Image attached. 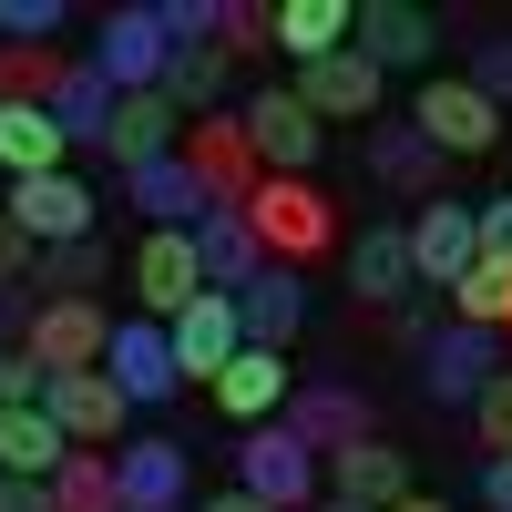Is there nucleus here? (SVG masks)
<instances>
[{"label":"nucleus","mask_w":512,"mask_h":512,"mask_svg":"<svg viewBox=\"0 0 512 512\" xmlns=\"http://www.w3.org/2000/svg\"><path fill=\"white\" fill-rule=\"evenodd\" d=\"M113 277V246L103 236H82V246H41L31 256V297H93Z\"/></svg>","instance_id":"7c9ffc66"},{"label":"nucleus","mask_w":512,"mask_h":512,"mask_svg":"<svg viewBox=\"0 0 512 512\" xmlns=\"http://www.w3.org/2000/svg\"><path fill=\"white\" fill-rule=\"evenodd\" d=\"M82 62H93L113 93H154L164 62H175V41H164V11H154V0H123V11H103V41H93Z\"/></svg>","instance_id":"20e7f679"},{"label":"nucleus","mask_w":512,"mask_h":512,"mask_svg":"<svg viewBox=\"0 0 512 512\" xmlns=\"http://www.w3.org/2000/svg\"><path fill=\"white\" fill-rule=\"evenodd\" d=\"M236 216L256 226V246H267V267H308V256H328L338 246V205L308 185V175H267Z\"/></svg>","instance_id":"f257e3e1"},{"label":"nucleus","mask_w":512,"mask_h":512,"mask_svg":"<svg viewBox=\"0 0 512 512\" xmlns=\"http://www.w3.org/2000/svg\"><path fill=\"white\" fill-rule=\"evenodd\" d=\"M287 400H297L287 349H236V369L216 379V410L236 420V431H267V420H287Z\"/></svg>","instance_id":"6ab92c4d"},{"label":"nucleus","mask_w":512,"mask_h":512,"mask_svg":"<svg viewBox=\"0 0 512 512\" xmlns=\"http://www.w3.org/2000/svg\"><path fill=\"white\" fill-rule=\"evenodd\" d=\"M400 512H451V502H431V492H410V502H400Z\"/></svg>","instance_id":"c03bdc74"},{"label":"nucleus","mask_w":512,"mask_h":512,"mask_svg":"<svg viewBox=\"0 0 512 512\" xmlns=\"http://www.w3.org/2000/svg\"><path fill=\"white\" fill-rule=\"evenodd\" d=\"M472 236H482V256L512 267V195H482V205H472Z\"/></svg>","instance_id":"4c0bfd02"},{"label":"nucleus","mask_w":512,"mask_h":512,"mask_svg":"<svg viewBox=\"0 0 512 512\" xmlns=\"http://www.w3.org/2000/svg\"><path fill=\"white\" fill-rule=\"evenodd\" d=\"M0 175H11V185H31V175H72V144H62L52 103H0Z\"/></svg>","instance_id":"4be33fe9"},{"label":"nucleus","mask_w":512,"mask_h":512,"mask_svg":"<svg viewBox=\"0 0 512 512\" xmlns=\"http://www.w3.org/2000/svg\"><path fill=\"white\" fill-rule=\"evenodd\" d=\"M113 103H123V93H113V82H103L93 62H82V52H72L62 93H52V123H62V144H72V154H103V134H113Z\"/></svg>","instance_id":"a878e982"},{"label":"nucleus","mask_w":512,"mask_h":512,"mask_svg":"<svg viewBox=\"0 0 512 512\" xmlns=\"http://www.w3.org/2000/svg\"><path fill=\"white\" fill-rule=\"evenodd\" d=\"M369 164H379V185H400V195L431 205L451 154H431V134H420V123H379V134H369Z\"/></svg>","instance_id":"cd10ccee"},{"label":"nucleus","mask_w":512,"mask_h":512,"mask_svg":"<svg viewBox=\"0 0 512 512\" xmlns=\"http://www.w3.org/2000/svg\"><path fill=\"white\" fill-rule=\"evenodd\" d=\"M134 297H144V318H164V328H175L195 297H205V256H195L185 226H164V236L134 246Z\"/></svg>","instance_id":"4468645a"},{"label":"nucleus","mask_w":512,"mask_h":512,"mask_svg":"<svg viewBox=\"0 0 512 512\" xmlns=\"http://www.w3.org/2000/svg\"><path fill=\"white\" fill-rule=\"evenodd\" d=\"M472 82L492 93V113L512 123V41H482V52H472Z\"/></svg>","instance_id":"e433bc0d"},{"label":"nucleus","mask_w":512,"mask_h":512,"mask_svg":"<svg viewBox=\"0 0 512 512\" xmlns=\"http://www.w3.org/2000/svg\"><path fill=\"white\" fill-rule=\"evenodd\" d=\"M236 492L277 502V512H318V502H328V461L297 441L287 420H267V431H246V441H236Z\"/></svg>","instance_id":"f03ea898"},{"label":"nucleus","mask_w":512,"mask_h":512,"mask_svg":"<svg viewBox=\"0 0 512 512\" xmlns=\"http://www.w3.org/2000/svg\"><path fill=\"white\" fill-rule=\"evenodd\" d=\"M205 512H277V502H256V492H216Z\"/></svg>","instance_id":"37998d69"},{"label":"nucleus","mask_w":512,"mask_h":512,"mask_svg":"<svg viewBox=\"0 0 512 512\" xmlns=\"http://www.w3.org/2000/svg\"><path fill=\"white\" fill-rule=\"evenodd\" d=\"M41 390H52V369L31 349H0V410H41Z\"/></svg>","instance_id":"c9c22d12"},{"label":"nucleus","mask_w":512,"mask_h":512,"mask_svg":"<svg viewBox=\"0 0 512 512\" xmlns=\"http://www.w3.org/2000/svg\"><path fill=\"white\" fill-rule=\"evenodd\" d=\"M123 205H144V236H164V226L195 236L205 216H216V195L185 175V154H164V164H144V175H123Z\"/></svg>","instance_id":"412c9836"},{"label":"nucleus","mask_w":512,"mask_h":512,"mask_svg":"<svg viewBox=\"0 0 512 512\" xmlns=\"http://www.w3.org/2000/svg\"><path fill=\"white\" fill-rule=\"evenodd\" d=\"M41 410L62 420L72 451H123V420H134V400L113 390V369H62L52 390H41Z\"/></svg>","instance_id":"1a4fd4ad"},{"label":"nucleus","mask_w":512,"mask_h":512,"mask_svg":"<svg viewBox=\"0 0 512 512\" xmlns=\"http://www.w3.org/2000/svg\"><path fill=\"white\" fill-rule=\"evenodd\" d=\"M318 512H369V502H338V492H328V502H318Z\"/></svg>","instance_id":"a18cd8bd"},{"label":"nucleus","mask_w":512,"mask_h":512,"mask_svg":"<svg viewBox=\"0 0 512 512\" xmlns=\"http://www.w3.org/2000/svg\"><path fill=\"white\" fill-rule=\"evenodd\" d=\"M21 349L41 359V369H103V349H113V318H103V297H31V338Z\"/></svg>","instance_id":"0eeeda50"},{"label":"nucleus","mask_w":512,"mask_h":512,"mask_svg":"<svg viewBox=\"0 0 512 512\" xmlns=\"http://www.w3.org/2000/svg\"><path fill=\"white\" fill-rule=\"evenodd\" d=\"M482 502H492V512H512V461H482Z\"/></svg>","instance_id":"79ce46f5"},{"label":"nucleus","mask_w":512,"mask_h":512,"mask_svg":"<svg viewBox=\"0 0 512 512\" xmlns=\"http://www.w3.org/2000/svg\"><path fill=\"white\" fill-rule=\"evenodd\" d=\"M0 216H11L31 246H82V236H103V195L82 175H31V185L0 195Z\"/></svg>","instance_id":"39448f33"},{"label":"nucleus","mask_w":512,"mask_h":512,"mask_svg":"<svg viewBox=\"0 0 512 512\" xmlns=\"http://www.w3.org/2000/svg\"><path fill=\"white\" fill-rule=\"evenodd\" d=\"M164 154H185V113L164 93H123L113 134H103V164H113V175H144V164H164Z\"/></svg>","instance_id":"f3484780"},{"label":"nucleus","mask_w":512,"mask_h":512,"mask_svg":"<svg viewBox=\"0 0 512 512\" xmlns=\"http://www.w3.org/2000/svg\"><path fill=\"white\" fill-rule=\"evenodd\" d=\"M0 512H62L52 482H21V472H0Z\"/></svg>","instance_id":"ea45409f"},{"label":"nucleus","mask_w":512,"mask_h":512,"mask_svg":"<svg viewBox=\"0 0 512 512\" xmlns=\"http://www.w3.org/2000/svg\"><path fill=\"white\" fill-rule=\"evenodd\" d=\"M62 461H72V441H62V420H52V410H0V472L52 482Z\"/></svg>","instance_id":"c756f323"},{"label":"nucleus","mask_w":512,"mask_h":512,"mask_svg":"<svg viewBox=\"0 0 512 512\" xmlns=\"http://www.w3.org/2000/svg\"><path fill=\"white\" fill-rule=\"evenodd\" d=\"M410 123H420L431 154H451V164L502 144V113H492V93H482L472 72H431V82H420V103H410Z\"/></svg>","instance_id":"7ed1b4c3"},{"label":"nucleus","mask_w":512,"mask_h":512,"mask_svg":"<svg viewBox=\"0 0 512 512\" xmlns=\"http://www.w3.org/2000/svg\"><path fill=\"white\" fill-rule=\"evenodd\" d=\"M472 431H482V451H492V461H512V369L472 400Z\"/></svg>","instance_id":"f704fd0d"},{"label":"nucleus","mask_w":512,"mask_h":512,"mask_svg":"<svg viewBox=\"0 0 512 512\" xmlns=\"http://www.w3.org/2000/svg\"><path fill=\"white\" fill-rule=\"evenodd\" d=\"M31 256H41V246H31L11 216H0V287H21V277H31Z\"/></svg>","instance_id":"58836bf2"},{"label":"nucleus","mask_w":512,"mask_h":512,"mask_svg":"<svg viewBox=\"0 0 512 512\" xmlns=\"http://www.w3.org/2000/svg\"><path fill=\"white\" fill-rule=\"evenodd\" d=\"M472 267H482L472 205H461V195H431V205L410 216V277H420V287H461Z\"/></svg>","instance_id":"f8f14e48"},{"label":"nucleus","mask_w":512,"mask_h":512,"mask_svg":"<svg viewBox=\"0 0 512 512\" xmlns=\"http://www.w3.org/2000/svg\"><path fill=\"white\" fill-rule=\"evenodd\" d=\"M236 318H246V349H287V338L308 328V287H297V267H267L256 287H236Z\"/></svg>","instance_id":"393cba45"},{"label":"nucleus","mask_w":512,"mask_h":512,"mask_svg":"<svg viewBox=\"0 0 512 512\" xmlns=\"http://www.w3.org/2000/svg\"><path fill=\"white\" fill-rule=\"evenodd\" d=\"M328 492L338 502H369V512H400L420 482H410V451H390V441L369 431V441H349V451L328 461Z\"/></svg>","instance_id":"aec40b11"},{"label":"nucleus","mask_w":512,"mask_h":512,"mask_svg":"<svg viewBox=\"0 0 512 512\" xmlns=\"http://www.w3.org/2000/svg\"><path fill=\"white\" fill-rule=\"evenodd\" d=\"M297 103H308L318 123H369L379 103H390V72H379V62H359V52L297 62Z\"/></svg>","instance_id":"dca6fc26"},{"label":"nucleus","mask_w":512,"mask_h":512,"mask_svg":"<svg viewBox=\"0 0 512 512\" xmlns=\"http://www.w3.org/2000/svg\"><path fill=\"white\" fill-rule=\"evenodd\" d=\"M103 369H113V390L134 400V410H154V400H175V390H185V379H175V338H164V318H113Z\"/></svg>","instance_id":"2eb2a0df"},{"label":"nucleus","mask_w":512,"mask_h":512,"mask_svg":"<svg viewBox=\"0 0 512 512\" xmlns=\"http://www.w3.org/2000/svg\"><path fill=\"white\" fill-rule=\"evenodd\" d=\"M502 338H512V328H502Z\"/></svg>","instance_id":"49530a36"},{"label":"nucleus","mask_w":512,"mask_h":512,"mask_svg":"<svg viewBox=\"0 0 512 512\" xmlns=\"http://www.w3.org/2000/svg\"><path fill=\"white\" fill-rule=\"evenodd\" d=\"M349 52H359V62H379V72H420V82H431L441 21L420 11V0H369V11L349 21Z\"/></svg>","instance_id":"9d476101"},{"label":"nucleus","mask_w":512,"mask_h":512,"mask_svg":"<svg viewBox=\"0 0 512 512\" xmlns=\"http://www.w3.org/2000/svg\"><path fill=\"white\" fill-rule=\"evenodd\" d=\"M52 502L62 512H123V482H113V451H72L52 472Z\"/></svg>","instance_id":"2f4dec72"},{"label":"nucleus","mask_w":512,"mask_h":512,"mask_svg":"<svg viewBox=\"0 0 512 512\" xmlns=\"http://www.w3.org/2000/svg\"><path fill=\"white\" fill-rule=\"evenodd\" d=\"M287 431L308 441L318 461H338L349 441H369V400L349 390V379H328V390H297V400H287Z\"/></svg>","instance_id":"b1692460"},{"label":"nucleus","mask_w":512,"mask_h":512,"mask_svg":"<svg viewBox=\"0 0 512 512\" xmlns=\"http://www.w3.org/2000/svg\"><path fill=\"white\" fill-rule=\"evenodd\" d=\"M236 123H246V144H256V164H267V175H308L318 144H328V123L297 103V82H267V93H256Z\"/></svg>","instance_id":"6e6552de"},{"label":"nucleus","mask_w":512,"mask_h":512,"mask_svg":"<svg viewBox=\"0 0 512 512\" xmlns=\"http://www.w3.org/2000/svg\"><path fill=\"white\" fill-rule=\"evenodd\" d=\"M349 0H277V52L287 62H328V52H349Z\"/></svg>","instance_id":"c85d7f7f"},{"label":"nucleus","mask_w":512,"mask_h":512,"mask_svg":"<svg viewBox=\"0 0 512 512\" xmlns=\"http://www.w3.org/2000/svg\"><path fill=\"white\" fill-rule=\"evenodd\" d=\"M226 62H256V52H277V11H256V0H226V41H216Z\"/></svg>","instance_id":"72a5a7b5"},{"label":"nucleus","mask_w":512,"mask_h":512,"mask_svg":"<svg viewBox=\"0 0 512 512\" xmlns=\"http://www.w3.org/2000/svg\"><path fill=\"white\" fill-rule=\"evenodd\" d=\"M164 338H175V379H205V390H216V379L236 369V349H246V318H236V297H226V287H205Z\"/></svg>","instance_id":"ddd939ff"},{"label":"nucleus","mask_w":512,"mask_h":512,"mask_svg":"<svg viewBox=\"0 0 512 512\" xmlns=\"http://www.w3.org/2000/svg\"><path fill=\"white\" fill-rule=\"evenodd\" d=\"M502 379V328H431V349H420V390H431L441 410H472L482 390Z\"/></svg>","instance_id":"423d86ee"},{"label":"nucleus","mask_w":512,"mask_h":512,"mask_svg":"<svg viewBox=\"0 0 512 512\" xmlns=\"http://www.w3.org/2000/svg\"><path fill=\"white\" fill-rule=\"evenodd\" d=\"M185 175L216 205H246L256 185H267V164H256V144H246L236 113H205V123H185Z\"/></svg>","instance_id":"9b49d317"},{"label":"nucleus","mask_w":512,"mask_h":512,"mask_svg":"<svg viewBox=\"0 0 512 512\" xmlns=\"http://www.w3.org/2000/svg\"><path fill=\"white\" fill-rule=\"evenodd\" d=\"M451 318L461 328H512V267H502V256H482V267L451 287Z\"/></svg>","instance_id":"473e14b6"},{"label":"nucleus","mask_w":512,"mask_h":512,"mask_svg":"<svg viewBox=\"0 0 512 512\" xmlns=\"http://www.w3.org/2000/svg\"><path fill=\"white\" fill-rule=\"evenodd\" d=\"M31 338V287H0V349H21Z\"/></svg>","instance_id":"a19ab883"},{"label":"nucleus","mask_w":512,"mask_h":512,"mask_svg":"<svg viewBox=\"0 0 512 512\" xmlns=\"http://www.w3.org/2000/svg\"><path fill=\"white\" fill-rule=\"evenodd\" d=\"M195 256H205V287H226V297L267 277V246H256V226L236 216V205H216V216L195 226Z\"/></svg>","instance_id":"bb28decb"},{"label":"nucleus","mask_w":512,"mask_h":512,"mask_svg":"<svg viewBox=\"0 0 512 512\" xmlns=\"http://www.w3.org/2000/svg\"><path fill=\"white\" fill-rule=\"evenodd\" d=\"M113 482H123V512H185L195 451H185V441H123V451H113Z\"/></svg>","instance_id":"a211bd4d"},{"label":"nucleus","mask_w":512,"mask_h":512,"mask_svg":"<svg viewBox=\"0 0 512 512\" xmlns=\"http://www.w3.org/2000/svg\"><path fill=\"white\" fill-rule=\"evenodd\" d=\"M420 277H410V216L400 226H359L349 236V297H369V308H400Z\"/></svg>","instance_id":"5701e85b"}]
</instances>
